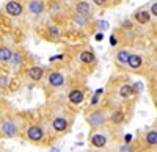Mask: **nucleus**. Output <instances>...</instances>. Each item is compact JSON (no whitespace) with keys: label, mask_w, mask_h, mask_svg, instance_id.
<instances>
[{"label":"nucleus","mask_w":157,"mask_h":152,"mask_svg":"<svg viewBox=\"0 0 157 152\" xmlns=\"http://www.w3.org/2000/svg\"><path fill=\"white\" fill-rule=\"evenodd\" d=\"M107 119H109L107 111H105V110H101V108L93 110L91 113H88V115H86V122H88L93 129L101 127V125H102L104 122H105Z\"/></svg>","instance_id":"obj_1"},{"label":"nucleus","mask_w":157,"mask_h":152,"mask_svg":"<svg viewBox=\"0 0 157 152\" xmlns=\"http://www.w3.org/2000/svg\"><path fill=\"white\" fill-rule=\"evenodd\" d=\"M25 136H27V140H30V141H33V143H39V141L44 140L46 130H44L43 125L32 124V125H29V127L25 129Z\"/></svg>","instance_id":"obj_2"},{"label":"nucleus","mask_w":157,"mask_h":152,"mask_svg":"<svg viewBox=\"0 0 157 152\" xmlns=\"http://www.w3.org/2000/svg\"><path fill=\"white\" fill-rule=\"evenodd\" d=\"M0 132H2V135L5 138H14L19 133V124L14 119L8 118V119L2 121V124H0Z\"/></svg>","instance_id":"obj_3"},{"label":"nucleus","mask_w":157,"mask_h":152,"mask_svg":"<svg viewBox=\"0 0 157 152\" xmlns=\"http://www.w3.org/2000/svg\"><path fill=\"white\" fill-rule=\"evenodd\" d=\"M24 5L19 2V0H8L3 6V11L10 17H21L24 14Z\"/></svg>","instance_id":"obj_4"},{"label":"nucleus","mask_w":157,"mask_h":152,"mask_svg":"<svg viewBox=\"0 0 157 152\" xmlns=\"http://www.w3.org/2000/svg\"><path fill=\"white\" fill-rule=\"evenodd\" d=\"M47 83L52 88H61L66 83V77H64V74L60 72V71H52L47 75Z\"/></svg>","instance_id":"obj_5"},{"label":"nucleus","mask_w":157,"mask_h":152,"mask_svg":"<svg viewBox=\"0 0 157 152\" xmlns=\"http://www.w3.org/2000/svg\"><path fill=\"white\" fill-rule=\"evenodd\" d=\"M50 125H52V129H54L57 133H64V132H68V129H69V121L64 116H55L54 119H52Z\"/></svg>","instance_id":"obj_6"},{"label":"nucleus","mask_w":157,"mask_h":152,"mask_svg":"<svg viewBox=\"0 0 157 152\" xmlns=\"http://www.w3.org/2000/svg\"><path fill=\"white\" fill-rule=\"evenodd\" d=\"M90 143H91V146H94L98 149H102V147L107 146L109 138H107L105 133H102V132H94V133L90 135Z\"/></svg>","instance_id":"obj_7"},{"label":"nucleus","mask_w":157,"mask_h":152,"mask_svg":"<svg viewBox=\"0 0 157 152\" xmlns=\"http://www.w3.org/2000/svg\"><path fill=\"white\" fill-rule=\"evenodd\" d=\"M74 13H75V14H78V16H85V17L93 16L91 5L86 2V0H78V2L74 5Z\"/></svg>","instance_id":"obj_8"},{"label":"nucleus","mask_w":157,"mask_h":152,"mask_svg":"<svg viewBox=\"0 0 157 152\" xmlns=\"http://www.w3.org/2000/svg\"><path fill=\"white\" fill-rule=\"evenodd\" d=\"M44 8H46L44 0H29V3H27V9L33 16H41L44 13Z\"/></svg>","instance_id":"obj_9"},{"label":"nucleus","mask_w":157,"mask_h":152,"mask_svg":"<svg viewBox=\"0 0 157 152\" xmlns=\"http://www.w3.org/2000/svg\"><path fill=\"white\" fill-rule=\"evenodd\" d=\"M68 100L72 105H80L83 100H85V93L83 90H78V88H74L68 93Z\"/></svg>","instance_id":"obj_10"},{"label":"nucleus","mask_w":157,"mask_h":152,"mask_svg":"<svg viewBox=\"0 0 157 152\" xmlns=\"http://www.w3.org/2000/svg\"><path fill=\"white\" fill-rule=\"evenodd\" d=\"M27 77L32 82L43 80V77H44V68L43 66H32V68H29L27 69Z\"/></svg>","instance_id":"obj_11"},{"label":"nucleus","mask_w":157,"mask_h":152,"mask_svg":"<svg viewBox=\"0 0 157 152\" xmlns=\"http://www.w3.org/2000/svg\"><path fill=\"white\" fill-rule=\"evenodd\" d=\"M143 63H145V60H143V55H140V54H130L126 66H129L132 71H137V69H140V68L143 66Z\"/></svg>","instance_id":"obj_12"},{"label":"nucleus","mask_w":157,"mask_h":152,"mask_svg":"<svg viewBox=\"0 0 157 152\" xmlns=\"http://www.w3.org/2000/svg\"><path fill=\"white\" fill-rule=\"evenodd\" d=\"M134 20L137 22V24H140V25H146V24H149L151 22V14L146 11V9H137L135 13H134Z\"/></svg>","instance_id":"obj_13"},{"label":"nucleus","mask_w":157,"mask_h":152,"mask_svg":"<svg viewBox=\"0 0 157 152\" xmlns=\"http://www.w3.org/2000/svg\"><path fill=\"white\" fill-rule=\"evenodd\" d=\"M77 60L80 63H83V65H91V63L96 61V55L91 52V50H82V52L77 55Z\"/></svg>","instance_id":"obj_14"},{"label":"nucleus","mask_w":157,"mask_h":152,"mask_svg":"<svg viewBox=\"0 0 157 152\" xmlns=\"http://www.w3.org/2000/svg\"><path fill=\"white\" fill-rule=\"evenodd\" d=\"M130 50L129 49H121V50H118L116 52V55H115V60H116V63L118 65H121V66H126L127 65V60H129V57H130Z\"/></svg>","instance_id":"obj_15"},{"label":"nucleus","mask_w":157,"mask_h":152,"mask_svg":"<svg viewBox=\"0 0 157 152\" xmlns=\"http://www.w3.org/2000/svg\"><path fill=\"white\" fill-rule=\"evenodd\" d=\"M22 54L19 52V50H16V52H11V57H10V61H8V65L13 68V69H19L21 65H22Z\"/></svg>","instance_id":"obj_16"},{"label":"nucleus","mask_w":157,"mask_h":152,"mask_svg":"<svg viewBox=\"0 0 157 152\" xmlns=\"http://www.w3.org/2000/svg\"><path fill=\"white\" fill-rule=\"evenodd\" d=\"M118 94H120V97H123V99H129V97L135 96V91H134L132 85L124 83V85L120 86V90H118Z\"/></svg>","instance_id":"obj_17"},{"label":"nucleus","mask_w":157,"mask_h":152,"mask_svg":"<svg viewBox=\"0 0 157 152\" xmlns=\"http://www.w3.org/2000/svg\"><path fill=\"white\" fill-rule=\"evenodd\" d=\"M11 52H13V50H11L8 46H0V63H3V65H6V63L10 61Z\"/></svg>","instance_id":"obj_18"},{"label":"nucleus","mask_w":157,"mask_h":152,"mask_svg":"<svg viewBox=\"0 0 157 152\" xmlns=\"http://www.w3.org/2000/svg\"><path fill=\"white\" fill-rule=\"evenodd\" d=\"M88 20H90V17L78 16V14H74V17H72V22L77 25V27H86V25H88Z\"/></svg>","instance_id":"obj_19"},{"label":"nucleus","mask_w":157,"mask_h":152,"mask_svg":"<svg viewBox=\"0 0 157 152\" xmlns=\"http://www.w3.org/2000/svg\"><path fill=\"white\" fill-rule=\"evenodd\" d=\"M148 146H155L157 144V130H149L145 136Z\"/></svg>","instance_id":"obj_20"},{"label":"nucleus","mask_w":157,"mask_h":152,"mask_svg":"<svg viewBox=\"0 0 157 152\" xmlns=\"http://www.w3.org/2000/svg\"><path fill=\"white\" fill-rule=\"evenodd\" d=\"M47 33H49L52 38H60V35H61V30L58 28V25L49 24V25H47Z\"/></svg>","instance_id":"obj_21"},{"label":"nucleus","mask_w":157,"mask_h":152,"mask_svg":"<svg viewBox=\"0 0 157 152\" xmlns=\"http://www.w3.org/2000/svg\"><path fill=\"white\" fill-rule=\"evenodd\" d=\"M110 119H112V122H115V124H121V122L124 121V115H123V111H121V110L113 111V115L110 116Z\"/></svg>","instance_id":"obj_22"},{"label":"nucleus","mask_w":157,"mask_h":152,"mask_svg":"<svg viewBox=\"0 0 157 152\" xmlns=\"http://www.w3.org/2000/svg\"><path fill=\"white\" fill-rule=\"evenodd\" d=\"M61 8H63V5H61L60 2H52V3H50V6H49V9H50L52 14H55V13H60V11H61Z\"/></svg>","instance_id":"obj_23"},{"label":"nucleus","mask_w":157,"mask_h":152,"mask_svg":"<svg viewBox=\"0 0 157 152\" xmlns=\"http://www.w3.org/2000/svg\"><path fill=\"white\" fill-rule=\"evenodd\" d=\"M118 152H135V147L130 144V143H124L121 147H120V150Z\"/></svg>","instance_id":"obj_24"},{"label":"nucleus","mask_w":157,"mask_h":152,"mask_svg":"<svg viewBox=\"0 0 157 152\" xmlns=\"http://www.w3.org/2000/svg\"><path fill=\"white\" fill-rule=\"evenodd\" d=\"M148 13L151 14V17H154V19L157 17V2H155V0L151 3V6H149V11H148Z\"/></svg>","instance_id":"obj_25"},{"label":"nucleus","mask_w":157,"mask_h":152,"mask_svg":"<svg viewBox=\"0 0 157 152\" xmlns=\"http://www.w3.org/2000/svg\"><path fill=\"white\" fill-rule=\"evenodd\" d=\"M93 3L96 6H101V8H105L109 5V0H93Z\"/></svg>","instance_id":"obj_26"},{"label":"nucleus","mask_w":157,"mask_h":152,"mask_svg":"<svg viewBox=\"0 0 157 152\" xmlns=\"http://www.w3.org/2000/svg\"><path fill=\"white\" fill-rule=\"evenodd\" d=\"M0 86H8V77H6V75L0 77Z\"/></svg>","instance_id":"obj_27"},{"label":"nucleus","mask_w":157,"mask_h":152,"mask_svg":"<svg viewBox=\"0 0 157 152\" xmlns=\"http://www.w3.org/2000/svg\"><path fill=\"white\" fill-rule=\"evenodd\" d=\"M99 94H101V90L94 94V97H93V100H91V105H96L98 104V99H99Z\"/></svg>","instance_id":"obj_28"},{"label":"nucleus","mask_w":157,"mask_h":152,"mask_svg":"<svg viewBox=\"0 0 157 152\" xmlns=\"http://www.w3.org/2000/svg\"><path fill=\"white\" fill-rule=\"evenodd\" d=\"M110 44H112V46H116V44H118V39H116L115 36H112V38H110Z\"/></svg>","instance_id":"obj_29"},{"label":"nucleus","mask_w":157,"mask_h":152,"mask_svg":"<svg viewBox=\"0 0 157 152\" xmlns=\"http://www.w3.org/2000/svg\"><path fill=\"white\" fill-rule=\"evenodd\" d=\"M124 140H126V143H130V140H132V136H130V135H126Z\"/></svg>","instance_id":"obj_30"},{"label":"nucleus","mask_w":157,"mask_h":152,"mask_svg":"<svg viewBox=\"0 0 157 152\" xmlns=\"http://www.w3.org/2000/svg\"><path fill=\"white\" fill-rule=\"evenodd\" d=\"M96 39H98V41H101V39H102V33H98V36H96Z\"/></svg>","instance_id":"obj_31"}]
</instances>
